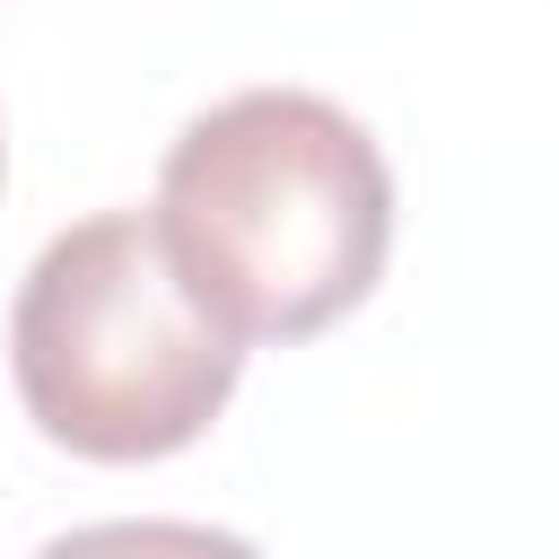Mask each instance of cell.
I'll use <instances>...</instances> for the list:
<instances>
[{"label":"cell","mask_w":559,"mask_h":559,"mask_svg":"<svg viewBox=\"0 0 559 559\" xmlns=\"http://www.w3.org/2000/svg\"><path fill=\"white\" fill-rule=\"evenodd\" d=\"M148 227L210 323L236 341H306L376 288L393 175L332 96L245 87L175 131Z\"/></svg>","instance_id":"6da1fadb"},{"label":"cell","mask_w":559,"mask_h":559,"mask_svg":"<svg viewBox=\"0 0 559 559\" xmlns=\"http://www.w3.org/2000/svg\"><path fill=\"white\" fill-rule=\"evenodd\" d=\"M26 419L87 463L183 454L236 393L245 341L192 306L148 210L61 227L9 306Z\"/></svg>","instance_id":"7a4b0ae2"},{"label":"cell","mask_w":559,"mask_h":559,"mask_svg":"<svg viewBox=\"0 0 559 559\" xmlns=\"http://www.w3.org/2000/svg\"><path fill=\"white\" fill-rule=\"evenodd\" d=\"M35 559H262L245 533L227 524H183V515H114V524H79L52 533Z\"/></svg>","instance_id":"3957f363"}]
</instances>
